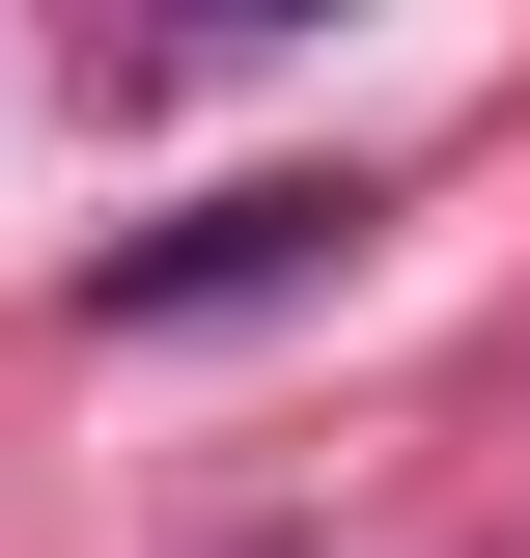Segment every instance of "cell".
<instances>
[{"instance_id": "cell-1", "label": "cell", "mask_w": 530, "mask_h": 558, "mask_svg": "<svg viewBox=\"0 0 530 558\" xmlns=\"http://www.w3.org/2000/svg\"><path fill=\"white\" fill-rule=\"evenodd\" d=\"M363 168H224V196H168V223H112L84 252V336H196V307H308L335 252H363Z\"/></svg>"}]
</instances>
